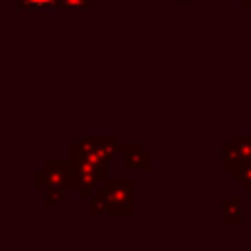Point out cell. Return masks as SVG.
<instances>
[{"mask_svg": "<svg viewBox=\"0 0 251 251\" xmlns=\"http://www.w3.org/2000/svg\"><path fill=\"white\" fill-rule=\"evenodd\" d=\"M222 222L226 226H239L241 224V200L237 196H224L222 198Z\"/></svg>", "mask_w": 251, "mask_h": 251, "instance_id": "obj_6", "label": "cell"}, {"mask_svg": "<svg viewBox=\"0 0 251 251\" xmlns=\"http://www.w3.org/2000/svg\"><path fill=\"white\" fill-rule=\"evenodd\" d=\"M108 200V214L133 216L135 214V182L131 178H108L100 188Z\"/></svg>", "mask_w": 251, "mask_h": 251, "instance_id": "obj_3", "label": "cell"}, {"mask_svg": "<svg viewBox=\"0 0 251 251\" xmlns=\"http://www.w3.org/2000/svg\"><path fill=\"white\" fill-rule=\"evenodd\" d=\"M231 178L237 180V184L245 190L251 188V163H241L233 173H231Z\"/></svg>", "mask_w": 251, "mask_h": 251, "instance_id": "obj_10", "label": "cell"}, {"mask_svg": "<svg viewBox=\"0 0 251 251\" xmlns=\"http://www.w3.org/2000/svg\"><path fill=\"white\" fill-rule=\"evenodd\" d=\"M239 8L243 12H251V0H239Z\"/></svg>", "mask_w": 251, "mask_h": 251, "instance_id": "obj_14", "label": "cell"}, {"mask_svg": "<svg viewBox=\"0 0 251 251\" xmlns=\"http://www.w3.org/2000/svg\"><path fill=\"white\" fill-rule=\"evenodd\" d=\"M249 204H251V188H249Z\"/></svg>", "mask_w": 251, "mask_h": 251, "instance_id": "obj_16", "label": "cell"}, {"mask_svg": "<svg viewBox=\"0 0 251 251\" xmlns=\"http://www.w3.org/2000/svg\"><path fill=\"white\" fill-rule=\"evenodd\" d=\"M239 165H241V161H239V155H237V149L233 147V143L231 141L224 143L222 145V169L227 173H233Z\"/></svg>", "mask_w": 251, "mask_h": 251, "instance_id": "obj_8", "label": "cell"}, {"mask_svg": "<svg viewBox=\"0 0 251 251\" xmlns=\"http://www.w3.org/2000/svg\"><path fill=\"white\" fill-rule=\"evenodd\" d=\"M86 202H88V214L90 216H106L108 214V200L100 188H98V192L88 196Z\"/></svg>", "mask_w": 251, "mask_h": 251, "instance_id": "obj_9", "label": "cell"}, {"mask_svg": "<svg viewBox=\"0 0 251 251\" xmlns=\"http://www.w3.org/2000/svg\"><path fill=\"white\" fill-rule=\"evenodd\" d=\"M73 190H78L80 198H88L98 192L100 180H108V163H96L90 159H73Z\"/></svg>", "mask_w": 251, "mask_h": 251, "instance_id": "obj_2", "label": "cell"}, {"mask_svg": "<svg viewBox=\"0 0 251 251\" xmlns=\"http://www.w3.org/2000/svg\"><path fill=\"white\" fill-rule=\"evenodd\" d=\"M231 143L237 149L241 163H251V133H233Z\"/></svg>", "mask_w": 251, "mask_h": 251, "instance_id": "obj_7", "label": "cell"}, {"mask_svg": "<svg viewBox=\"0 0 251 251\" xmlns=\"http://www.w3.org/2000/svg\"><path fill=\"white\" fill-rule=\"evenodd\" d=\"M120 151L124 155V169L126 171H151L153 157L141 143H120Z\"/></svg>", "mask_w": 251, "mask_h": 251, "instance_id": "obj_5", "label": "cell"}, {"mask_svg": "<svg viewBox=\"0 0 251 251\" xmlns=\"http://www.w3.org/2000/svg\"><path fill=\"white\" fill-rule=\"evenodd\" d=\"M61 202H63V190H59V188L47 190V194H45V198H43V206H45V208L57 206V204H61Z\"/></svg>", "mask_w": 251, "mask_h": 251, "instance_id": "obj_13", "label": "cell"}, {"mask_svg": "<svg viewBox=\"0 0 251 251\" xmlns=\"http://www.w3.org/2000/svg\"><path fill=\"white\" fill-rule=\"evenodd\" d=\"M96 0H59V8L65 10H88Z\"/></svg>", "mask_w": 251, "mask_h": 251, "instance_id": "obj_12", "label": "cell"}, {"mask_svg": "<svg viewBox=\"0 0 251 251\" xmlns=\"http://www.w3.org/2000/svg\"><path fill=\"white\" fill-rule=\"evenodd\" d=\"M178 2H194V0H178Z\"/></svg>", "mask_w": 251, "mask_h": 251, "instance_id": "obj_15", "label": "cell"}, {"mask_svg": "<svg viewBox=\"0 0 251 251\" xmlns=\"http://www.w3.org/2000/svg\"><path fill=\"white\" fill-rule=\"evenodd\" d=\"M35 188H73V165L71 161H45L43 169L35 173Z\"/></svg>", "mask_w": 251, "mask_h": 251, "instance_id": "obj_4", "label": "cell"}, {"mask_svg": "<svg viewBox=\"0 0 251 251\" xmlns=\"http://www.w3.org/2000/svg\"><path fill=\"white\" fill-rule=\"evenodd\" d=\"M20 10H51L59 8V0H20Z\"/></svg>", "mask_w": 251, "mask_h": 251, "instance_id": "obj_11", "label": "cell"}, {"mask_svg": "<svg viewBox=\"0 0 251 251\" xmlns=\"http://www.w3.org/2000/svg\"><path fill=\"white\" fill-rule=\"evenodd\" d=\"M120 143L116 135L108 133H96L78 139L76 143L71 145V157L76 159H90L96 163H114L120 155Z\"/></svg>", "mask_w": 251, "mask_h": 251, "instance_id": "obj_1", "label": "cell"}]
</instances>
